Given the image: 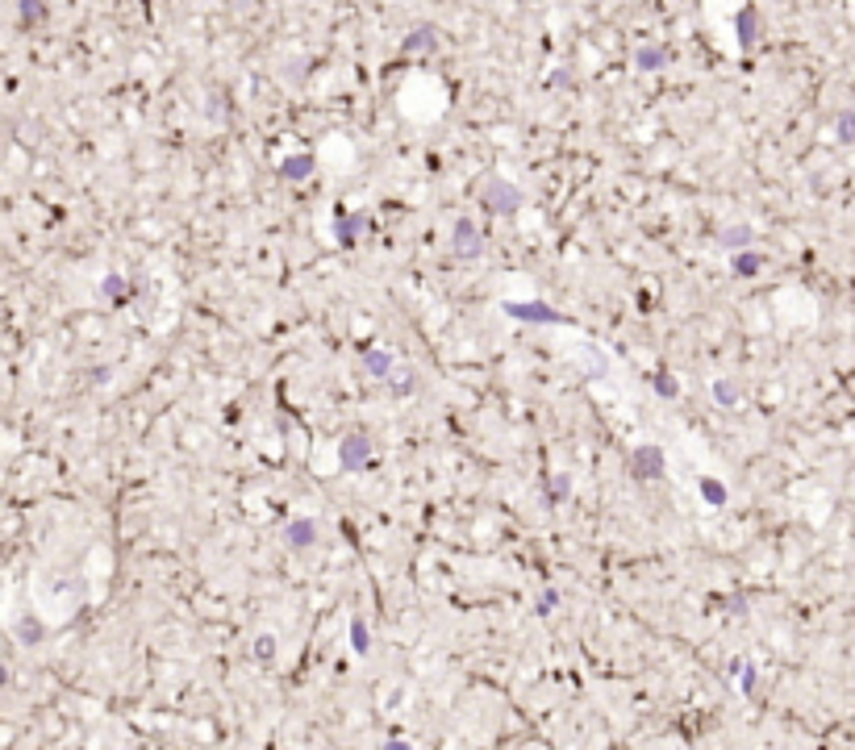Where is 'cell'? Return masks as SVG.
Segmentation results:
<instances>
[{
  "label": "cell",
  "instance_id": "obj_1",
  "mask_svg": "<svg viewBox=\"0 0 855 750\" xmlns=\"http://www.w3.org/2000/svg\"><path fill=\"white\" fill-rule=\"evenodd\" d=\"M480 200H484V209H493V213H518V209H522V192H518L509 179H501V176L484 183Z\"/></svg>",
  "mask_w": 855,
  "mask_h": 750
},
{
  "label": "cell",
  "instance_id": "obj_2",
  "mask_svg": "<svg viewBox=\"0 0 855 750\" xmlns=\"http://www.w3.org/2000/svg\"><path fill=\"white\" fill-rule=\"evenodd\" d=\"M664 467H668V459H664V450L655 446V442H642V446H634L630 454V471L638 480H655V476H664Z\"/></svg>",
  "mask_w": 855,
  "mask_h": 750
},
{
  "label": "cell",
  "instance_id": "obj_3",
  "mask_svg": "<svg viewBox=\"0 0 855 750\" xmlns=\"http://www.w3.org/2000/svg\"><path fill=\"white\" fill-rule=\"evenodd\" d=\"M501 309L509 313V317H518V321H542V325H563V313H555L551 305H542V301H505Z\"/></svg>",
  "mask_w": 855,
  "mask_h": 750
},
{
  "label": "cell",
  "instance_id": "obj_4",
  "mask_svg": "<svg viewBox=\"0 0 855 750\" xmlns=\"http://www.w3.org/2000/svg\"><path fill=\"white\" fill-rule=\"evenodd\" d=\"M367 459H371V442L363 438V434L342 438V446H338V463H342L347 471H363V467H367Z\"/></svg>",
  "mask_w": 855,
  "mask_h": 750
},
{
  "label": "cell",
  "instance_id": "obj_5",
  "mask_svg": "<svg viewBox=\"0 0 855 750\" xmlns=\"http://www.w3.org/2000/svg\"><path fill=\"white\" fill-rule=\"evenodd\" d=\"M755 34H760V13L747 4V8L734 13V38H739L743 50H751V46H755Z\"/></svg>",
  "mask_w": 855,
  "mask_h": 750
},
{
  "label": "cell",
  "instance_id": "obj_6",
  "mask_svg": "<svg viewBox=\"0 0 855 750\" xmlns=\"http://www.w3.org/2000/svg\"><path fill=\"white\" fill-rule=\"evenodd\" d=\"M455 250L459 255H480V229H476V221H467V217H459L455 221Z\"/></svg>",
  "mask_w": 855,
  "mask_h": 750
},
{
  "label": "cell",
  "instance_id": "obj_7",
  "mask_svg": "<svg viewBox=\"0 0 855 750\" xmlns=\"http://www.w3.org/2000/svg\"><path fill=\"white\" fill-rule=\"evenodd\" d=\"M363 225H367V217H363V213H355V217H347V213H334V238H338L342 246H355V238H359Z\"/></svg>",
  "mask_w": 855,
  "mask_h": 750
},
{
  "label": "cell",
  "instance_id": "obj_8",
  "mask_svg": "<svg viewBox=\"0 0 855 750\" xmlns=\"http://www.w3.org/2000/svg\"><path fill=\"white\" fill-rule=\"evenodd\" d=\"M288 542H292L297 550H301V546H313V542H317V521H313V517L292 521V526H288Z\"/></svg>",
  "mask_w": 855,
  "mask_h": 750
},
{
  "label": "cell",
  "instance_id": "obj_9",
  "mask_svg": "<svg viewBox=\"0 0 855 750\" xmlns=\"http://www.w3.org/2000/svg\"><path fill=\"white\" fill-rule=\"evenodd\" d=\"M634 67H638V71H659V67H668V50H664V46H642V50L634 54Z\"/></svg>",
  "mask_w": 855,
  "mask_h": 750
},
{
  "label": "cell",
  "instance_id": "obj_10",
  "mask_svg": "<svg viewBox=\"0 0 855 750\" xmlns=\"http://www.w3.org/2000/svg\"><path fill=\"white\" fill-rule=\"evenodd\" d=\"M760 267H764V255H751V250H734V259H730V271L739 279H751Z\"/></svg>",
  "mask_w": 855,
  "mask_h": 750
},
{
  "label": "cell",
  "instance_id": "obj_11",
  "mask_svg": "<svg viewBox=\"0 0 855 750\" xmlns=\"http://www.w3.org/2000/svg\"><path fill=\"white\" fill-rule=\"evenodd\" d=\"M280 176H284V179L313 176V155H292V159H284V163H280Z\"/></svg>",
  "mask_w": 855,
  "mask_h": 750
},
{
  "label": "cell",
  "instance_id": "obj_12",
  "mask_svg": "<svg viewBox=\"0 0 855 750\" xmlns=\"http://www.w3.org/2000/svg\"><path fill=\"white\" fill-rule=\"evenodd\" d=\"M363 367L376 375V380H388L393 375V354H384V351H363Z\"/></svg>",
  "mask_w": 855,
  "mask_h": 750
},
{
  "label": "cell",
  "instance_id": "obj_13",
  "mask_svg": "<svg viewBox=\"0 0 855 750\" xmlns=\"http://www.w3.org/2000/svg\"><path fill=\"white\" fill-rule=\"evenodd\" d=\"M722 242H726L730 250H747V246L755 242V229H751V225H730V229H722Z\"/></svg>",
  "mask_w": 855,
  "mask_h": 750
},
{
  "label": "cell",
  "instance_id": "obj_14",
  "mask_svg": "<svg viewBox=\"0 0 855 750\" xmlns=\"http://www.w3.org/2000/svg\"><path fill=\"white\" fill-rule=\"evenodd\" d=\"M697 492H701V500L710 504V509H722L726 504V488L714 480V476H701V484H697Z\"/></svg>",
  "mask_w": 855,
  "mask_h": 750
},
{
  "label": "cell",
  "instance_id": "obj_15",
  "mask_svg": "<svg viewBox=\"0 0 855 750\" xmlns=\"http://www.w3.org/2000/svg\"><path fill=\"white\" fill-rule=\"evenodd\" d=\"M835 138H839V142H855V113L851 109L839 113V121H835Z\"/></svg>",
  "mask_w": 855,
  "mask_h": 750
},
{
  "label": "cell",
  "instance_id": "obj_16",
  "mask_svg": "<svg viewBox=\"0 0 855 750\" xmlns=\"http://www.w3.org/2000/svg\"><path fill=\"white\" fill-rule=\"evenodd\" d=\"M714 397H718V404H734V400H739V388H734L730 380H718V384H714Z\"/></svg>",
  "mask_w": 855,
  "mask_h": 750
},
{
  "label": "cell",
  "instance_id": "obj_17",
  "mask_svg": "<svg viewBox=\"0 0 855 750\" xmlns=\"http://www.w3.org/2000/svg\"><path fill=\"white\" fill-rule=\"evenodd\" d=\"M100 292H104V296H109V301H121V296H126V279H121V275H109V279H104V288H100Z\"/></svg>",
  "mask_w": 855,
  "mask_h": 750
},
{
  "label": "cell",
  "instance_id": "obj_18",
  "mask_svg": "<svg viewBox=\"0 0 855 750\" xmlns=\"http://www.w3.org/2000/svg\"><path fill=\"white\" fill-rule=\"evenodd\" d=\"M351 646H355V651H359V655H363V651H367V625H363L359 617L351 621Z\"/></svg>",
  "mask_w": 855,
  "mask_h": 750
},
{
  "label": "cell",
  "instance_id": "obj_19",
  "mask_svg": "<svg viewBox=\"0 0 855 750\" xmlns=\"http://www.w3.org/2000/svg\"><path fill=\"white\" fill-rule=\"evenodd\" d=\"M655 392H659V397H676V392H680V384H676L672 375H655Z\"/></svg>",
  "mask_w": 855,
  "mask_h": 750
},
{
  "label": "cell",
  "instance_id": "obj_20",
  "mask_svg": "<svg viewBox=\"0 0 855 750\" xmlns=\"http://www.w3.org/2000/svg\"><path fill=\"white\" fill-rule=\"evenodd\" d=\"M563 496H572V480H568V476H555V484H551V500H563Z\"/></svg>",
  "mask_w": 855,
  "mask_h": 750
},
{
  "label": "cell",
  "instance_id": "obj_21",
  "mask_svg": "<svg viewBox=\"0 0 855 750\" xmlns=\"http://www.w3.org/2000/svg\"><path fill=\"white\" fill-rule=\"evenodd\" d=\"M21 638H25V642H38V638H42V625L25 617V621H21Z\"/></svg>",
  "mask_w": 855,
  "mask_h": 750
},
{
  "label": "cell",
  "instance_id": "obj_22",
  "mask_svg": "<svg viewBox=\"0 0 855 750\" xmlns=\"http://www.w3.org/2000/svg\"><path fill=\"white\" fill-rule=\"evenodd\" d=\"M21 8H25V13H21L25 21H38V17H42V0H21Z\"/></svg>",
  "mask_w": 855,
  "mask_h": 750
},
{
  "label": "cell",
  "instance_id": "obj_23",
  "mask_svg": "<svg viewBox=\"0 0 855 750\" xmlns=\"http://www.w3.org/2000/svg\"><path fill=\"white\" fill-rule=\"evenodd\" d=\"M434 30H417V34H409V42H405V50H421L426 46V38H430Z\"/></svg>",
  "mask_w": 855,
  "mask_h": 750
},
{
  "label": "cell",
  "instance_id": "obj_24",
  "mask_svg": "<svg viewBox=\"0 0 855 750\" xmlns=\"http://www.w3.org/2000/svg\"><path fill=\"white\" fill-rule=\"evenodd\" d=\"M555 600H559V596H555V592H546V596H542V605H539V613H551V605H555Z\"/></svg>",
  "mask_w": 855,
  "mask_h": 750
},
{
  "label": "cell",
  "instance_id": "obj_25",
  "mask_svg": "<svg viewBox=\"0 0 855 750\" xmlns=\"http://www.w3.org/2000/svg\"><path fill=\"white\" fill-rule=\"evenodd\" d=\"M388 750H409V742H388Z\"/></svg>",
  "mask_w": 855,
  "mask_h": 750
}]
</instances>
